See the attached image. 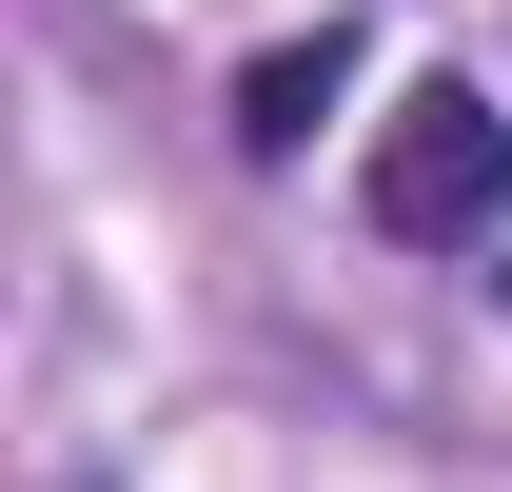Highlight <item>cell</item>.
<instances>
[{"label": "cell", "mask_w": 512, "mask_h": 492, "mask_svg": "<svg viewBox=\"0 0 512 492\" xmlns=\"http://www.w3.org/2000/svg\"><path fill=\"white\" fill-rule=\"evenodd\" d=\"M493 315H512V256H493Z\"/></svg>", "instance_id": "3"}, {"label": "cell", "mask_w": 512, "mask_h": 492, "mask_svg": "<svg viewBox=\"0 0 512 492\" xmlns=\"http://www.w3.org/2000/svg\"><path fill=\"white\" fill-rule=\"evenodd\" d=\"M355 99V20H316V40H276V60H237V158H316V119Z\"/></svg>", "instance_id": "2"}, {"label": "cell", "mask_w": 512, "mask_h": 492, "mask_svg": "<svg viewBox=\"0 0 512 492\" xmlns=\"http://www.w3.org/2000/svg\"><path fill=\"white\" fill-rule=\"evenodd\" d=\"M60 492H119V473H60Z\"/></svg>", "instance_id": "4"}, {"label": "cell", "mask_w": 512, "mask_h": 492, "mask_svg": "<svg viewBox=\"0 0 512 492\" xmlns=\"http://www.w3.org/2000/svg\"><path fill=\"white\" fill-rule=\"evenodd\" d=\"M355 217H375L394 256H512V99L414 79V99L355 138Z\"/></svg>", "instance_id": "1"}]
</instances>
